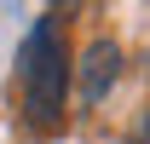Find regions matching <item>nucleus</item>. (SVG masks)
<instances>
[{"mask_svg": "<svg viewBox=\"0 0 150 144\" xmlns=\"http://www.w3.org/2000/svg\"><path fill=\"white\" fill-rule=\"evenodd\" d=\"M121 46L115 40H87V52H81V64H75V92H81V104H104L110 98V87L121 81Z\"/></svg>", "mask_w": 150, "mask_h": 144, "instance_id": "nucleus-2", "label": "nucleus"}, {"mask_svg": "<svg viewBox=\"0 0 150 144\" xmlns=\"http://www.w3.org/2000/svg\"><path fill=\"white\" fill-rule=\"evenodd\" d=\"M64 12H40L29 40H23L18 52V81H23V109H29V121L52 127L69 104V46H64Z\"/></svg>", "mask_w": 150, "mask_h": 144, "instance_id": "nucleus-1", "label": "nucleus"}, {"mask_svg": "<svg viewBox=\"0 0 150 144\" xmlns=\"http://www.w3.org/2000/svg\"><path fill=\"white\" fill-rule=\"evenodd\" d=\"M144 144H150V115H144Z\"/></svg>", "mask_w": 150, "mask_h": 144, "instance_id": "nucleus-3", "label": "nucleus"}]
</instances>
